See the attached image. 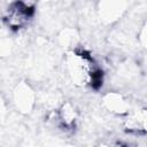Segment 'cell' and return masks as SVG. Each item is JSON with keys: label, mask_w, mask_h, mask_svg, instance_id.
<instances>
[{"label": "cell", "mask_w": 147, "mask_h": 147, "mask_svg": "<svg viewBox=\"0 0 147 147\" xmlns=\"http://www.w3.org/2000/svg\"><path fill=\"white\" fill-rule=\"evenodd\" d=\"M65 68L71 83L77 87H95L102 80V72L92 55L82 49H72L65 55Z\"/></svg>", "instance_id": "obj_1"}, {"label": "cell", "mask_w": 147, "mask_h": 147, "mask_svg": "<svg viewBox=\"0 0 147 147\" xmlns=\"http://www.w3.org/2000/svg\"><path fill=\"white\" fill-rule=\"evenodd\" d=\"M33 6L28 2L13 3L6 14V22L13 29H20L25 25L33 15Z\"/></svg>", "instance_id": "obj_2"}, {"label": "cell", "mask_w": 147, "mask_h": 147, "mask_svg": "<svg viewBox=\"0 0 147 147\" xmlns=\"http://www.w3.org/2000/svg\"><path fill=\"white\" fill-rule=\"evenodd\" d=\"M125 126L130 131H145L146 127V110L138 109L129 113L125 118Z\"/></svg>", "instance_id": "obj_3"}, {"label": "cell", "mask_w": 147, "mask_h": 147, "mask_svg": "<svg viewBox=\"0 0 147 147\" xmlns=\"http://www.w3.org/2000/svg\"><path fill=\"white\" fill-rule=\"evenodd\" d=\"M105 103L108 109L116 114H124L127 111V103L122 95L116 93H109L105 96Z\"/></svg>", "instance_id": "obj_4"}, {"label": "cell", "mask_w": 147, "mask_h": 147, "mask_svg": "<svg viewBox=\"0 0 147 147\" xmlns=\"http://www.w3.org/2000/svg\"><path fill=\"white\" fill-rule=\"evenodd\" d=\"M100 147H126V146L121 145V144H117V142H110V144H103Z\"/></svg>", "instance_id": "obj_5"}]
</instances>
